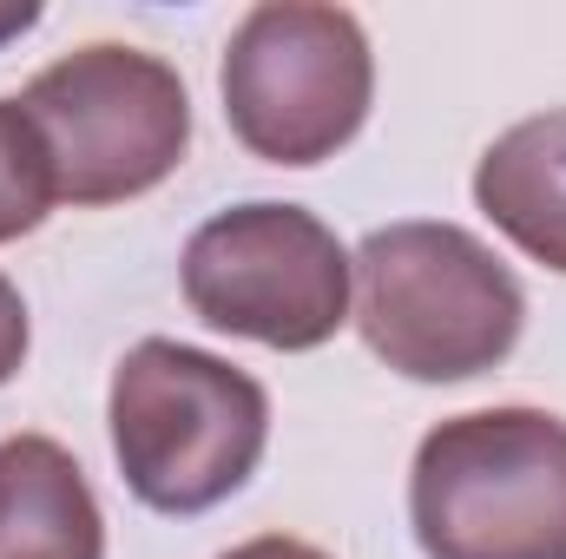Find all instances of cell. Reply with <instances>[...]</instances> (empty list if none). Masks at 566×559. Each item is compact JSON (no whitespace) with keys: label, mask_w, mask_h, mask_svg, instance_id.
Instances as JSON below:
<instances>
[{"label":"cell","mask_w":566,"mask_h":559,"mask_svg":"<svg viewBox=\"0 0 566 559\" xmlns=\"http://www.w3.org/2000/svg\"><path fill=\"white\" fill-rule=\"evenodd\" d=\"M178 283L198 323L283 356L323 349L349 323V251L316 211L277 198L205 218L185 244Z\"/></svg>","instance_id":"obj_6"},{"label":"cell","mask_w":566,"mask_h":559,"mask_svg":"<svg viewBox=\"0 0 566 559\" xmlns=\"http://www.w3.org/2000/svg\"><path fill=\"white\" fill-rule=\"evenodd\" d=\"M356 329L376 362L409 382H474L501 369L527 329L521 277L461 224H382L349 257Z\"/></svg>","instance_id":"obj_2"},{"label":"cell","mask_w":566,"mask_h":559,"mask_svg":"<svg viewBox=\"0 0 566 559\" xmlns=\"http://www.w3.org/2000/svg\"><path fill=\"white\" fill-rule=\"evenodd\" d=\"M218 93L251 158L310 171L363 133L376 106V53L349 7L264 0L231 27Z\"/></svg>","instance_id":"obj_5"},{"label":"cell","mask_w":566,"mask_h":559,"mask_svg":"<svg viewBox=\"0 0 566 559\" xmlns=\"http://www.w3.org/2000/svg\"><path fill=\"white\" fill-rule=\"evenodd\" d=\"M53 204H60V191H53L46 145L20 99H0V244L33 238Z\"/></svg>","instance_id":"obj_9"},{"label":"cell","mask_w":566,"mask_h":559,"mask_svg":"<svg viewBox=\"0 0 566 559\" xmlns=\"http://www.w3.org/2000/svg\"><path fill=\"white\" fill-rule=\"evenodd\" d=\"M33 27H40V7H33V0H20V7H13V0H0V46H7V40H20V33H33Z\"/></svg>","instance_id":"obj_12"},{"label":"cell","mask_w":566,"mask_h":559,"mask_svg":"<svg viewBox=\"0 0 566 559\" xmlns=\"http://www.w3.org/2000/svg\"><path fill=\"white\" fill-rule=\"evenodd\" d=\"M0 559H106V514L53 434L0 441Z\"/></svg>","instance_id":"obj_7"},{"label":"cell","mask_w":566,"mask_h":559,"mask_svg":"<svg viewBox=\"0 0 566 559\" xmlns=\"http://www.w3.org/2000/svg\"><path fill=\"white\" fill-rule=\"evenodd\" d=\"M409 527L428 559H566V421L521 402L434 421L409 467Z\"/></svg>","instance_id":"obj_3"},{"label":"cell","mask_w":566,"mask_h":559,"mask_svg":"<svg viewBox=\"0 0 566 559\" xmlns=\"http://www.w3.org/2000/svg\"><path fill=\"white\" fill-rule=\"evenodd\" d=\"M20 106L46 145L60 204L80 211L158 191L191 151V93L178 66L126 40H93L40 66Z\"/></svg>","instance_id":"obj_4"},{"label":"cell","mask_w":566,"mask_h":559,"mask_svg":"<svg viewBox=\"0 0 566 559\" xmlns=\"http://www.w3.org/2000/svg\"><path fill=\"white\" fill-rule=\"evenodd\" d=\"M106 428L133 500L191 520L224 507L258 474L271 441V395L258 376L211 349L145 336L113 369Z\"/></svg>","instance_id":"obj_1"},{"label":"cell","mask_w":566,"mask_h":559,"mask_svg":"<svg viewBox=\"0 0 566 559\" xmlns=\"http://www.w3.org/2000/svg\"><path fill=\"white\" fill-rule=\"evenodd\" d=\"M218 559H329V553L310 547V540H290V534H258V540H244V547H231Z\"/></svg>","instance_id":"obj_11"},{"label":"cell","mask_w":566,"mask_h":559,"mask_svg":"<svg viewBox=\"0 0 566 559\" xmlns=\"http://www.w3.org/2000/svg\"><path fill=\"white\" fill-rule=\"evenodd\" d=\"M474 204L514 251L566 277V106L507 126L481 151Z\"/></svg>","instance_id":"obj_8"},{"label":"cell","mask_w":566,"mask_h":559,"mask_svg":"<svg viewBox=\"0 0 566 559\" xmlns=\"http://www.w3.org/2000/svg\"><path fill=\"white\" fill-rule=\"evenodd\" d=\"M27 342H33V323H27V303H20V289L0 277V389L20 376V362H27Z\"/></svg>","instance_id":"obj_10"}]
</instances>
